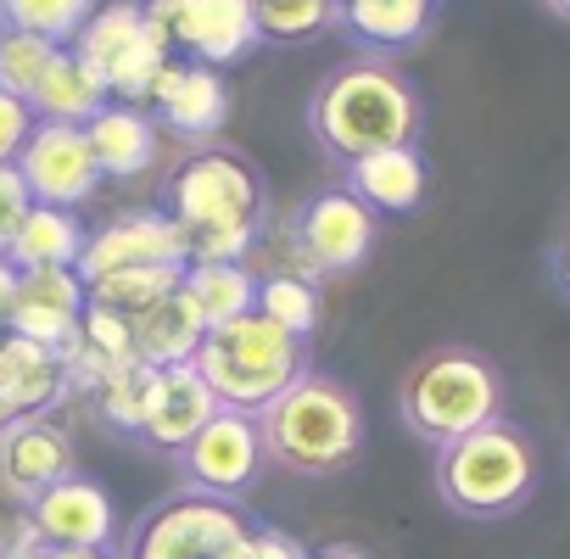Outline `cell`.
Returning <instances> with one entry per match:
<instances>
[{
  "label": "cell",
  "mask_w": 570,
  "mask_h": 559,
  "mask_svg": "<svg viewBox=\"0 0 570 559\" xmlns=\"http://www.w3.org/2000/svg\"><path fill=\"white\" fill-rule=\"evenodd\" d=\"M146 112L157 118V129H174L185 140H213L224 129V118H229V85H224L218 68L168 57V68L151 85Z\"/></svg>",
  "instance_id": "16"
},
{
  "label": "cell",
  "mask_w": 570,
  "mask_h": 559,
  "mask_svg": "<svg viewBox=\"0 0 570 559\" xmlns=\"http://www.w3.org/2000/svg\"><path fill=\"white\" fill-rule=\"evenodd\" d=\"M29 207H35V196H29V185H23L18 163H0V252H7V246H12V235L23 229Z\"/></svg>",
  "instance_id": "33"
},
{
  "label": "cell",
  "mask_w": 570,
  "mask_h": 559,
  "mask_svg": "<svg viewBox=\"0 0 570 559\" xmlns=\"http://www.w3.org/2000/svg\"><path fill=\"white\" fill-rule=\"evenodd\" d=\"M85 140H90V157H96L101 179H140V174L157 168V151H163L157 118L146 107H129V101H107L85 124Z\"/></svg>",
  "instance_id": "19"
},
{
  "label": "cell",
  "mask_w": 570,
  "mask_h": 559,
  "mask_svg": "<svg viewBox=\"0 0 570 559\" xmlns=\"http://www.w3.org/2000/svg\"><path fill=\"white\" fill-rule=\"evenodd\" d=\"M397 409H403V420L420 442L448 448V442L503 420V381L487 359L448 347V353H431L409 370Z\"/></svg>",
  "instance_id": "5"
},
{
  "label": "cell",
  "mask_w": 570,
  "mask_h": 559,
  "mask_svg": "<svg viewBox=\"0 0 570 559\" xmlns=\"http://www.w3.org/2000/svg\"><path fill=\"white\" fill-rule=\"evenodd\" d=\"M12 559H118V553H112V548H57V542H40V537H35V542H23Z\"/></svg>",
  "instance_id": "36"
},
{
  "label": "cell",
  "mask_w": 570,
  "mask_h": 559,
  "mask_svg": "<svg viewBox=\"0 0 570 559\" xmlns=\"http://www.w3.org/2000/svg\"><path fill=\"white\" fill-rule=\"evenodd\" d=\"M548 7H553L559 18H570V0H548Z\"/></svg>",
  "instance_id": "41"
},
{
  "label": "cell",
  "mask_w": 570,
  "mask_h": 559,
  "mask_svg": "<svg viewBox=\"0 0 570 559\" xmlns=\"http://www.w3.org/2000/svg\"><path fill=\"white\" fill-rule=\"evenodd\" d=\"M257 314L268 325H279L285 336L308 342L314 325H320V286L314 274H297V268H274L257 280Z\"/></svg>",
  "instance_id": "27"
},
{
  "label": "cell",
  "mask_w": 570,
  "mask_h": 559,
  "mask_svg": "<svg viewBox=\"0 0 570 559\" xmlns=\"http://www.w3.org/2000/svg\"><path fill=\"white\" fill-rule=\"evenodd\" d=\"M308 129L320 135V146L336 163H358V157L386 151V146H414L420 96L386 62H347L314 90Z\"/></svg>",
  "instance_id": "2"
},
{
  "label": "cell",
  "mask_w": 570,
  "mask_h": 559,
  "mask_svg": "<svg viewBox=\"0 0 570 559\" xmlns=\"http://www.w3.org/2000/svg\"><path fill=\"white\" fill-rule=\"evenodd\" d=\"M347 190L381 218V213H414L431 190V174H425V157L414 146H386V151H370L358 163H347Z\"/></svg>",
  "instance_id": "21"
},
{
  "label": "cell",
  "mask_w": 570,
  "mask_h": 559,
  "mask_svg": "<svg viewBox=\"0 0 570 559\" xmlns=\"http://www.w3.org/2000/svg\"><path fill=\"white\" fill-rule=\"evenodd\" d=\"M118 559H257V526L235 498L174 492L129 531Z\"/></svg>",
  "instance_id": "7"
},
{
  "label": "cell",
  "mask_w": 570,
  "mask_h": 559,
  "mask_svg": "<svg viewBox=\"0 0 570 559\" xmlns=\"http://www.w3.org/2000/svg\"><path fill=\"white\" fill-rule=\"evenodd\" d=\"M79 320H85V280L73 268H29V274H18V297H12V314H7L12 336H29V342L62 353L79 336Z\"/></svg>",
  "instance_id": "17"
},
{
  "label": "cell",
  "mask_w": 570,
  "mask_h": 559,
  "mask_svg": "<svg viewBox=\"0 0 570 559\" xmlns=\"http://www.w3.org/2000/svg\"><path fill=\"white\" fill-rule=\"evenodd\" d=\"M263 453L292 475H342L364 448V409L331 375H297L263 414Z\"/></svg>",
  "instance_id": "3"
},
{
  "label": "cell",
  "mask_w": 570,
  "mask_h": 559,
  "mask_svg": "<svg viewBox=\"0 0 570 559\" xmlns=\"http://www.w3.org/2000/svg\"><path fill=\"white\" fill-rule=\"evenodd\" d=\"M185 263H190V252H185L179 224L163 207H135V213H118V218H107L101 229L85 235V252H79L73 274L85 280V286H96V280H112V274L185 268Z\"/></svg>",
  "instance_id": "10"
},
{
  "label": "cell",
  "mask_w": 570,
  "mask_h": 559,
  "mask_svg": "<svg viewBox=\"0 0 570 559\" xmlns=\"http://www.w3.org/2000/svg\"><path fill=\"white\" fill-rule=\"evenodd\" d=\"M23 542H35V526H29V514H18V520H0V553H18Z\"/></svg>",
  "instance_id": "37"
},
{
  "label": "cell",
  "mask_w": 570,
  "mask_h": 559,
  "mask_svg": "<svg viewBox=\"0 0 570 559\" xmlns=\"http://www.w3.org/2000/svg\"><path fill=\"white\" fill-rule=\"evenodd\" d=\"M79 252H85V218L68 213V207L35 202L29 218H23V229L7 246V263L18 274H29V268H73Z\"/></svg>",
  "instance_id": "24"
},
{
  "label": "cell",
  "mask_w": 570,
  "mask_h": 559,
  "mask_svg": "<svg viewBox=\"0 0 570 559\" xmlns=\"http://www.w3.org/2000/svg\"><path fill=\"white\" fill-rule=\"evenodd\" d=\"M179 292L196 303L207 331L229 325L240 314H257V274H252V263H185Z\"/></svg>",
  "instance_id": "26"
},
{
  "label": "cell",
  "mask_w": 570,
  "mask_h": 559,
  "mask_svg": "<svg viewBox=\"0 0 570 559\" xmlns=\"http://www.w3.org/2000/svg\"><path fill=\"white\" fill-rule=\"evenodd\" d=\"M68 392V364L57 347H40L29 336L0 331V403L12 409V420L29 414H57Z\"/></svg>",
  "instance_id": "18"
},
{
  "label": "cell",
  "mask_w": 570,
  "mask_h": 559,
  "mask_svg": "<svg viewBox=\"0 0 570 559\" xmlns=\"http://www.w3.org/2000/svg\"><path fill=\"white\" fill-rule=\"evenodd\" d=\"M73 51L107 85V96L112 101H129V107H146L157 73L168 68V46L146 23L140 0H112V7H96V18L79 29Z\"/></svg>",
  "instance_id": "8"
},
{
  "label": "cell",
  "mask_w": 570,
  "mask_h": 559,
  "mask_svg": "<svg viewBox=\"0 0 570 559\" xmlns=\"http://www.w3.org/2000/svg\"><path fill=\"white\" fill-rule=\"evenodd\" d=\"M263 431H257V414H235V409H218L179 453V470L190 481V492H207V498H240L257 470H263Z\"/></svg>",
  "instance_id": "12"
},
{
  "label": "cell",
  "mask_w": 570,
  "mask_h": 559,
  "mask_svg": "<svg viewBox=\"0 0 570 559\" xmlns=\"http://www.w3.org/2000/svg\"><path fill=\"white\" fill-rule=\"evenodd\" d=\"M23 514H29L35 537L57 542V548H112L118 542V509H112L107 487L79 470L62 475L57 487H46Z\"/></svg>",
  "instance_id": "15"
},
{
  "label": "cell",
  "mask_w": 570,
  "mask_h": 559,
  "mask_svg": "<svg viewBox=\"0 0 570 559\" xmlns=\"http://www.w3.org/2000/svg\"><path fill=\"white\" fill-rule=\"evenodd\" d=\"M163 213L179 224L190 263H252L263 235V179L246 157L207 146L174 168Z\"/></svg>",
  "instance_id": "1"
},
{
  "label": "cell",
  "mask_w": 570,
  "mask_h": 559,
  "mask_svg": "<svg viewBox=\"0 0 570 559\" xmlns=\"http://www.w3.org/2000/svg\"><path fill=\"white\" fill-rule=\"evenodd\" d=\"M179 274L185 268H146V274H112V280H96V286H85V303L96 308H112V314H140L151 308L157 297H168L179 286Z\"/></svg>",
  "instance_id": "32"
},
{
  "label": "cell",
  "mask_w": 570,
  "mask_h": 559,
  "mask_svg": "<svg viewBox=\"0 0 570 559\" xmlns=\"http://www.w3.org/2000/svg\"><path fill=\"white\" fill-rule=\"evenodd\" d=\"M146 23L168 46V57L179 51L185 62H202L218 73L240 62L252 46H263L252 0H146Z\"/></svg>",
  "instance_id": "9"
},
{
  "label": "cell",
  "mask_w": 570,
  "mask_h": 559,
  "mask_svg": "<svg viewBox=\"0 0 570 559\" xmlns=\"http://www.w3.org/2000/svg\"><path fill=\"white\" fill-rule=\"evenodd\" d=\"M213 414H218V398L207 392V381H202L190 364L157 370V386H151V409H146L140 442H151L157 453H185V442H190Z\"/></svg>",
  "instance_id": "20"
},
{
  "label": "cell",
  "mask_w": 570,
  "mask_h": 559,
  "mask_svg": "<svg viewBox=\"0 0 570 559\" xmlns=\"http://www.w3.org/2000/svg\"><path fill=\"white\" fill-rule=\"evenodd\" d=\"M73 475V437L51 414H29L0 431V492L12 503H35L46 487Z\"/></svg>",
  "instance_id": "14"
},
{
  "label": "cell",
  "mask_w": 570,
  "mask_h": 559,
  "mask_svg": "<svg viewBox=\"0 0 570 559\" xmlns=\"http://www.w3.org/2000/svg\"><path fill=\"white\" fill-rule=\"evenodd\" d=\"M12 297H18V268L7 263V252H0V331H7V314H12Z\"/></svg>",
  "instance_id": "38"
},
{
  "label": "cell",
  "mask_w": 570,
  "mask_h": 559,
  "mask_svg": "<svg viewBox=\"0 0 570 559\" xmlns=\"http://www.w3.org/2000/svg\"><path fill=\"white\" fill-rule=\"evenodd\" d=\"M57 51H62V46H51V40L0 29V90L18 96V101H35V90L46 85V73H51V62H57Z\"/></svg>",
  "instance_id": "31"
},
{
  "label": "cell",
  "mask_w": 570,
  "mask_h": 559,
  "mask_svg": "<svg viewBox=\"0 0 570 559\" xmlns=\"http://www.w3.org/2000/svg\"><path fill=\"white\" fill-rule=\"evenodd\" d=\"M0 559H12V553H0Z\"/></svg>",
  "instance_id": "43"
},
{
  "label": "cell",
  "mask_w": 570,
  "mask_h": 559,
  "mask_svg": "<svg viewBox=\"0 0 570 559\" xmlns=\"http://www.w3.org/2000/svg\"><path fill=\"white\" fill-rule=\"evenodd\" d=\"M436 487L459 514H475V520L509 514L537 487V448L520 425L492 420L436 453Z\"/></svg>",
  "instance_id": "6"
},
{
  "label": "cell",
  "mask_w": 570,
  "mask_h": 559,
  "mask_svg": "<svg viewBox=\"0 0 570 559\" xmlns=\"http://www.w3.org/2000/svg\"><path fill=\"white\" fill-rule=\"evenodd\" d=\"M257 559H308V548L292 537V531H274V526H257Z\"/></svg>",
  "instance_id": "35"
},
{
  "label": "cell",
  "mask_w": 570,
  "mask_h": 559,
  "mask_svg": "<svg viewBox=\"0 0 570 559\" xmlns=\"http://www.w3.org/2000/svg\"><path fill=\"white\" fill-rule=\"evenodd\" d=\"M252 18H257V40L297 46L336 23V0H252Z\"/></svg>",
  "instance_id": "30"
},
{
  "label": "cell",
  "mask_w": 570,
  "mask_h": 559,
  "mask_svg": "<svg viewBox=\"0 0 570 559\" xmlns=\"http://www.w3.org/2000/svg\"><path fill=\"white\" fill-rule=\"evenodd\" d=\"M18 174H23L35 202L68 207V213H79L96 196V185H101L90 140H85V124H35L29 146L18 151Z\"/></svg>",
  "instance_id": "13"
},
{
  "label": "cell",
  "mask_w": 570,
  "mask_h": 559,
  "mask_svg": "<svg viewBox=\"0 0 570 559\" xmlns=\"http://www.w3.org/2000/svg\"><path fill=\"white\" fill-rule=\"evenodd\" d=\"M151 386H157V370H151V364H124V370H112L90 398H96V414H101L112 431L140 437L146 409H151Z\"/></svg>",
  "instance_id": "29"
},
{
  "label": "cell",
  "mask_w": 570,
  "mask_h": 559,
  "mask_svg": "<svg viewBox=\"0 0 570 559\" xmlns=\"http://www.w3.org/2000/svg\"><path fill=\"white\" fill-rule=\"evenodd\" d=\"M101 0H0V29L35 35L51 46H73L79 29L96 18Z\"/></svg>",
  "instance_id": "28"
},
{
  "label": "cell",
  "mask_w": 570,
  "mask_h": 559,
  "mask_svg": "<svg viewBox=\"0 0 570 559\" xmlns=\"http://www.w3.org/2000/svg\"><path fill=\"white\" fill-rule=\"evenodd\" d=\"M35 124H40V118H35L29 101H18V96L0 90V163H18V151L29 146Z\"/></svg>",
  "instance_id": "34"
},
{
  "label": "cell",
  "mask_w": 570,
  "mask_h": 559,
  "mask_svg": "<svg viewBox=\"0 0 570 559\" xmlns=\"http://www.w3.org/2000/svg\"><path fill=\"white\" fill-rule=\"evenodd\" d=\"M7 425H12V409H7V403H0V431H7Z\"/></svg>",
  "instance_id": "42"
},
{
  "label": "cell",
  "mask_w": 570,
  "mask_h": 559,
  "mask_svg": "<svg viewBox=\"0 0 570 559\" xmlns=\"http://www.w3.org/2000/svg\"><path fill=\"white\" fill-rule=\"evenodd\" d=\"M129 336H135V359L151 364V370H174V364H190L202 336H207V320L196 314V303L174 286L168 297H157L151 308L129 314Z\"/></svg>",
  "instance_id": "22"
},
{
  "label": "cell",
  "mask_w": 570,
  "mask_h": 559,
  "mask_svg": "<svg viewBox=\"0 0 570 559\" xmlns=\"http://www.w3.org/2000/svg\"><path fill=\"white\" fill-rule=\"evenodd\" d=\"M107 101H112L107 85L85 68V57H79L73 46H62L57 62H51V73H46V85L35 90L29 107H35L40 124H90Z\"/></svg>",
  "instance_id": "25"
},
{
  "label": "cell",
  "mask_w": 570,
  "mask_h": 559,
  "mask_svg": "<svg viewBox=\"0 0 570 559\" xmlns=\"http://www.w3.org/2000/svg\"><path fill=\"white\" fill-rule=\"evenodd\" d=\"M381 218L353 190H320L292 224V268L297 274H347L375 252Z\"/></svg>",
  "instance_id": "11"
},
{
  "label": "cell",
  "mask_w": 570,
  "mask_h": 559,
  "mask_svg": "<svg viewBox=\"0 0 570 559\" xmlns=\"http://www.w3.org/2000/svg\"><path fill=\"white\" fill-rule=\"evenodd\" d=\"M436 0H336V23L370 51H409L425 40Z\"/></svg>",
  "instance_id": "23"
},
{
  "label": "cell",
  "mask_w": 570,
  "mask_h": 559,
  "mask_svg": "<svg viewBox=\"0 0 570 559\" xmlns=\"http://www.w3.org/2000/svg\"><path fill=\"white\" fill-rule=\"evenodd\" d=\"M553 280L570 292V229H564V235H559V246H553Z\"/></svg>",
  "instance_id": "39"
},
{
  "label": "cell",
  "mask_w": 570,
  "mask_h": 559,
  "mask_svg": "<svg viewBox=\"0 0 570 559\" xmlns=\"http://www.w3.org/2000/svg\"><path fill=\"white\" fill-rule=\"evenodd\" d=\"M190 370L207 381L218 409L263 414L297 375H308V342L285 336L263 314H240L229 325H213L190 359Z\"/></svg>",
  "instance_id": "4"
},
{
  "label": "cell",
  "mask_w": 570,
  "mask_h": 559,
  "mask_svg": "<svg viewBox=\"0 0 570 559\" xmlns=\"http://www.w3.org/2000/svg\"><path fill=\"white\" fill-rule=\"evenodd\" d=\"M320 559H370V553H364V548H325Z\"/></svg>",
  "instance_id": "40"
}]
</instances>
